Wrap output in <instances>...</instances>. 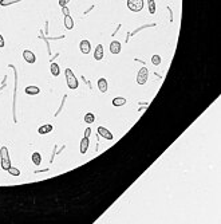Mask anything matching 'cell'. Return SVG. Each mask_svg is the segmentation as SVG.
Segmentation results:
<instances>
[{"label": "cell", "mask_w": 221, "mask_h": 224, "mask_svg": "<svg viewBox=\"0 0 221 224\" xmlns=\"http://www.w3.org/2000/svg\"><path fill=\"white\" fill-rule=\"evenodd\" d=\"M0 164H2V168L4 171H8L11 168V158H9L8 149L6 146L0 148Z\"/></svg>", "instance_id": "6da1fadb"}, {"label": "cell", "mask_w": 221, "mask_h": 224, "mask_svg": "<svg viewBox=\"0 0 221 224\" xmlns=\"http://www.w3.org/2000/svg\"><path fill=\"white\" fill-rule=\"evenodd\" d=\"M64 74H66V82H67V86L71 89V90H75V89H78V79L77 77H75V74L73 73L71 68H66V71H64Z\"/></svg>", "instance_id": "7a4b0ae2"}, {"label": "cell", "mask_w": 221, "mask_h": 224, "mask_svg": "<svg viewBox=\"0 0 221 224\" xmlns=\"http://www.w3.org/2000/svg\"><path fill=\"white\" fill-rule=\"evenodd\" d=\"M127 7L130 11L139 12L143 8V0H127Z\"/></svg>", "instance_id": "3957f363"}, {"label": "cell", "mask_w": 221, "mask_h": 224, "mask_svg": "<svg viewBox=\"0 0 221 224\" xmlns=\"http://www.w3.org/2000/svg\"><path fill=\"white\" fill-rule=\"evenodd\" d=\"M148 77H149V70L146 67H142L139 68V71L137 74V83L138 85H145L148 81Z\"/></svg>", "instance_id": "277c9868"}, {"label": "cell", "mask_w": 221, "mask_h": 224, "mask_svg": "<svg viewBox=\"0 0 221 224\" xmlns=\"http://www.w3.org/2000/svg\"><path fill=\"white\" fill-rule=\"evenodd\" d=\"M98 134H99L100 137H103L105 140H109V141H111L113 138H114V137H113V133L110 132L109 129L105 128V126H99V128H98Z\"/></svg>", "instance_id": "5b68a950"}, {"label": "cell", "mask_w": 221, "mask_h": 224, "mask_svg": "<svg viewBox=\"0 0 221 224\" xmlns=\"http://www.w3.org/2000/svg\"><path fill=\"white\" fill-rule=\"evenodd\" d=\"M23 58H24V61H26L27 63H34L35 61H36L35 54L32 51H30V50H24L23 51Z\"/></svg>", "instance_id": "8992f818"}, {"label": "cell", "mask_w": 221, "mask_h": 224, "mask_svg": "<svg viewBox=\"0 0 221 224\" xmlns=\"http://www.w3.org/2000/svg\"><path fill=\"white\" fill-rule=\"evenodd\" d=\"M79 47H80V51H82V54H89L90 51H91V44H90L89 41H82L79 44Z\"/></svg>", "instance_id": "52a82bcc"}, {"label": "cell", "mask_w": 221, "mask_h": 224, "mask_svg": "<svg viewBox=\"0 0 221 224\" xmlns=\"http://www.w3.org/2000/svg\"><path fill=\"white\" fill-rule=\"evenodd\" d=\"M103 58V46L102 44H98L94 50V59L95 61H100Z\"/></svg>", "instance_id": "ba28073f"}, {"label": "cell", "mask_w": 221, "mask_h": 224, "mask_svg": "<svg viewBox=\"0 0 221 224\" xmlns=\"http://www.w3.org/2000/svg\"><path fill=\"white\" fill-rule=\"evenodd\" d=\"M121 43L118 41H113L111 43H110V52L111 54H119L121 52Z\"/></svg>", "instance_id": "9c48e42d"}, {"label": "cell", "mask_w": 221, "mask_h": 224, "mask_svg": "<svg viewBox=\"0 0 221 224\" xmlns=\"http://www.w3.org/2000/svg\"><path fill=\"white\" fill-rule=\"evenodd\" d=\"M107 87H109V85H107L106 79H105V78L98 79V89H99V91L106 93V91H107Z\"/></svg>", "instance_id": "30bf717a"}, {"label": "cell", "mask_w": 221, "mask_h": 224, "mask_svg": "<svg viewBox=\"0 0 221 224\" xmlns=\"http://www.w3.org/2000/svg\"><path fill=\"white\" fill-rule=\"evenodd\" d=\"M64 27H66L67 30H73L74 28V20H73V18L70 16V15H66V16H64Z\"/></svg>", "instance_id": "8fae6325"}, {"label": "cell", "mask_w": 221, "mask_h": 224, "mask_svg": "<svg viewBox=\"0 0 221 224\" xmlns=\"http://www.w3.org/2000/svg\"><path fill=\"white\" fill-rule=\"evenodd\" d=\"M87 149H89V138H87V137H83L82 142H80V153H82V154H86Z\"/></svg>", "instance_id": "7c38bea8"}, {"label": "cell", "mask_w": 221, "mask_h": 224, "mask_svg": "<svg viewBox=\"0 0 221 224\" xmlns=\"http://www.w3.org/2000/svg\"><path fill=\"white\" fill-rule=\"evenodd\" d=\"M125 103H126V99H125L123 97H115L113 99V105L115 107H119V106H123Z\"/></svg>", "instance_id": "4fadbf2b"}, {"label": "cell", "mask_w": 221, "mask_h": 224, "mask_svg": "<svg viewBox=\"0 0 221 224\" xmlns=\"http://www.w3.org/2000/svg\"><path fill=\"white\" fill-rule=\"evenodd\" d=\"M26 93L30 94V96H36V94L40 93V90H39L38 86H27L26 87Z\"/></svg>", "instance_id": "5bb4252c"}, {"label": "cell", "mask_w": 221, "mask_h": 224, "mask_svg": "<svg viewBox=\"0 0 221 224\" xmlns=\"http://www.w3.org/2000/svg\"><path fill=\"white\" fill-rule=\"evenodd\" d=\"M54 129V126L52 125H43V126H40L39 128V134H47V133H50Z\"/></svg>", "instance_id": "9a60e30c"}, {"label": "cell", "mask_w": 221, "mask_h": 224, "mask_svg": "<svg viewBox=\"0 0 221 224\" xmlns=\"http://www.w3.org/2000/svg\"><path fill=\"white\" fill-rule=\"evenodd\" d=\"M31 160H32V162L35 164V165H40V162H42V156H40V153L35 152V153H32Z\"/></svg>", "instance_id": "2e32d148"}, {"label": "cell", "mask_w": 221, "mask_h": 224, "mask_svg": "<svg viewBox=\"0 0 221 224\" xmlns=\"http://www.w3.org/2000/svg\"><path fill=\"white\" fill-rule=\"evenodd\" d=\"M19 2H22V0H0V6H2V7H7V6H11V4L19 3Z\"/></svg>", "instance_id": "e0dca14e"}, {"label": "cell", "mask_w": 221, "mask_h": 224, "mask_svg": "<svg viewBox=\"0 0 221 224\" xmlns=\"http://www.w3.org/2000/svg\"><path fill=\"white\" fill-rule=\"evenodd\" d=\"M50 68H51V74H52L54 77H58L59 75L60 70H59V66H58L57 63H51V67H50Z\"/></svg>", "instance_id": "ac0fdd59"}, {"label": "cell", "mask_w": 221, "mask_h": 224, "mask_svg": "<svg viewBox=\"0 0 221 224\" xmlns=\"http://www.w3.org/2000/svg\"><path fill=\"white\" fill-rule=\"evenodd\" d=\"M148 8H149V12L150 14H155V3L154 0H148Z\"/></svg>", "instance_id": "d6986e66"}, {"label": "cell", "mask_w": 221, "mask_h": 224, "mask_svg": "<svg viewBox=\"0 0 221 224\" xmlns=\"http://www.w3.org/2000/svg\"><path fill=\"white\" fill-rule=\"evenodd\" d=\"M152 63L154 64V66H159L161 64V57L158 55V54H154V55L152 57Z\"/></svg>", "instance_id": "ffe728a7"}, {"label": "cell", "mask_w": 221, "mask_h": 224, "mask_svg": "<svg viewBox=\"0 0 221 224\" xmlns=\"http://www.w3.org/2000/svg\"><path fill=\"white\" fill-rule=\"evenodd\" d=\"M84 121H86L87 123H93L95 121V116L93 113H87L86 116H84Z\"/></svg>", "instance_id": "44dd1931"}, {"label": "cell", "mask_w": 221, "mask_h": 224, "mask_svg": "<svg viewBox=\"0 0 221 224\" xmlns=\"http://www.w3.org/2000/svg\"><path fill=\"white\" fill-rule=\"evenodd\" d=\"M8 173H9V175H12V176H19V175H20V171H19L18 168L11 167V168L8 169Z\"/></svg>", "instance_id": "7402d4cb"}, {"label": "cell", "mask_w": 221, "mask_h": 224, "mask_svg": "<svg viewBox=\"0 0 221 224\" xmlns=\"http://www.w3.org/2000/svg\"><path fill=\"white\" fill-rule=\"evenodd\" d=\"M68 3H70V0H59V6L60 7H66Z\"/></svg>", "instance_id": "603a6c76"}, {"label": "cell", "mask_w": 221, "mask_h": 224, "mask_svg": "<svg viewBox=\"0 0 221 224\" xmlns=\"http://www.w3.org/2000/svg\"><path fill=\"white\" fill-rule=\"evenodd\" d=\"M90 134H91V128H86V130H84V137H90Z\"/></svg>", "instance_id": "cb8c5ba5"}, {"label": "cell", "mask_w": 221, "mask_h": 224, "mask_svg": "<svg viewBox=\"0 0 221 224\" xmlns=\"http://www.w3.org/2000/svg\"><path fill=\"white\" fill-rule=\"evenodd\" d=\"M62 12H63L64 16H66V15H68V8H67V6H66V7H62Z\"/></svg>", "instance_id": "d4e9b609"}, {"label": "cell", "mask_w": 221, "mask_h": 224, "mask_svg": "<svg viewBox=\"0 0 221 224\" xmlns=\"http://www.w3.org/2000/svg\"><path fill=\"white\" fill-rule=\"evenodd\" d=\"M4 44H6V43H4V39H3L2 35H0V47H4Z\"/></svg>", "instance_id": "484cf974"}]
</instances>
